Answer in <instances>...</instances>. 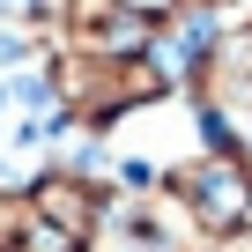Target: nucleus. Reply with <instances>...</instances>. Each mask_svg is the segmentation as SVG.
Instances as JSON below:
<instances>
[{
  "label": "nucleus",
  "instance_id": "4",
  "mask_svg": "<svg viewBox=\"0 0 252 252\" xmlns=\"http://www.w3.org/2000/svg\"><path fill=\"white\" fill-rule=\"evenodd\" d=\"M200 96H208V119H222V111L252 119V23L208 37V52H200Z\"/></svg>",
  "mask_w": 252,
  "mask_h": 252
},
{
  "label": "nucleus",
  "instance_id": "6",
  "mask_svg": "<svg viewBox=\"0 0 252 252\" xmlns=\"http://www.w3.org/2000/svg\"><path fill=\"white\" fill-rule=\"evenodd\" d=\"M23 230H30V200L23 193H0V252H15Z\"/></svg>",
  "mask_w": 252,
  "mask_h": 252
},
{
  "label": "nucleus",
  "instance_id": "3",
  "mask_svg": "<svg viewBox=\"0 0 252 252\" xmlns=\"http://www.w3.org/2000/svg\"><path fill=\"white\" fill-rule=\"evenodd\" d=\"M60 37L74 60H141L149 52V15H134L126 0H67Z\"/></svg>",
  "mask_w": 252,
  "mask_h": 252
},
{
  "label": "nucleus",
  "instance_id": "1",
  "mask_svg": "<svg viewBox=\"0 0 252 252\" xmlns=\"http://www.w3.org/2000/svg\"><path fill=\"white\" fill-rule=\"evenodd\" d=\"M200 222L178 208V193H119L111 208H96L89 237L96 252H178Z\"/></svg>",
  "mask_w": 252,
  "mask_h": 252
},
{
  "label": "nucleus",
  "instance_id": "2",
  "mask_svg": "<svg viewBox=\"0 0 252 252\" xmlns=\"http://www.w3.org/2000/svg\"><path fill=\"white\" fill-rule=\"evenodd\" d=\"M171 193H178V208H186L200 230H230V222L252 215V171H245L237 156H222V149L178 163V171H171Z\"/></svg>",
  "mask_w": 252,
  "mask_h": 252
},
{
  "label": "nucleus",
  "instance_id": "5",
  "mask_svg": "<svg viewBox=\"0 0 252 252\" xmlns=\"http://www.w3.org/2000/svg\"><path fill=\"white\" fill-rule=\"evenodd\" d=\"M30 200V215L45 222V230H60V237H89V222H96V208H104V193L82 178V171H52V178H37V193H23Z\"/></svg>",
  "mask_w": 252,
  "mask_h": 252
},
{
  "label": "nucleus",
  "instance_id": "7",
  "mask_svg": "<svg viewBox=\"0 0 252 252\" xmlns=\"http://www.w3.org/2000/svg\"><path fill=\"white\" fill-rule=\"evenodd\" d=\"M208 252H252V230H230V237H215Z\"/></svg>",
  "mask_w": 252,
  "mask_h": 252
}]
</instances>
